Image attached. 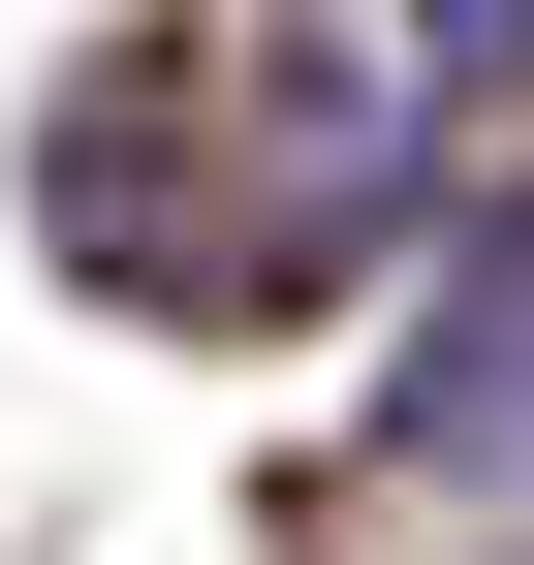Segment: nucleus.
Wrapping results in <instances>:
<instances>
[{
	"mask_svg": "<svg viewBox=\"0 0 534 565\" xmlns=\"http://www.w3.org/2000/svg\"><path fill=\"white\" fill-rule=\"evenodd\" d=\"M377 221H409V158H377V95H346V63H252V252H284V282H346Z\"/></svg>",
	"mask_w": 534,
	"mask_h": 565,
	"instance_id": "nucleus-1",
	"label": "nucleus"
},
{
	"mask_svg": "<svg viewBox=\"0 0 534 565\" xmlns=\"http://www.w3.org/2000/svg\"><path fill=\"white\" fill-rule=\"evenodd\" d=\"M377 440H409V471H472V503L534 471V221L440 282V345H409V408H377Z\"/></svg>",
	"mask_w": 534,
	"mask_h": 565,
	"instance_id": "nucleus-2",
	"label": "nucleus"
},
{
	"mask_svg": "<svg viewBox=\"0 0 534 565\" xmlns=\"http://www.w3.org/2000/svg\"><path fill=\"white\" fill-rule=\"evenodd\" d=\"M409 95H534V0H409Z\"/></svg>",
	"mask_w": 534,
	"mask_h": 565,
	"instance_id": "nucleus-3",
	"label": "nucleus"
}]
</instances>
